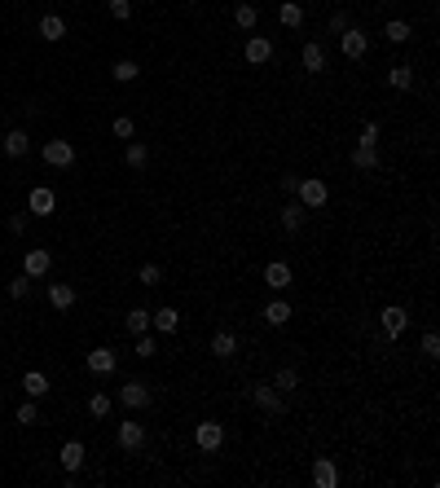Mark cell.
<instances>
[{"instance_id": "cell-1", "label": "cell", "mask_w": 440, "mask_h": 488, "mask_svg": "<svg viewBox=\"0 0 440 488\" xmlns=\"http://www.w3.org/2000/svg\"><path fill=\"white\" fill-rule=\"evenodd\" d=\"M119 405H124V409H150V400H154V392H150V383H145V379H128L124 387H119V396H115Z\"/></svg>"}, {"instance_id": "cell-2", "label": "cell", "mask_w": 440, "mask_h": 488, "mask_svg": "<svg viewBox=\"0 0 440 488\" xmlns=\"http://www.w3.org/2000/svg\"><path fill=\"white\" fill-rule=\"evenodd\" d=\"M295 198H300L308 211H317V207H326V198H331V185H326L321 176H304V181L295 185Z\"/></svg>"}, {"instance_id": "cell-3", "label": "cell", "mask_w": 440, "mask_h": 488, "mask_svg": "<svg viewBox=\"0 0 440 488\" xmlns=\"http://www.w3.org/2000/svg\"><path fill=\"white\" fill-rule=\"evenodd\" d=\"M40 154H44L48 168H62V172L75 168V145H71V141H62V137H58V141H44V150H40Z\"/></svg>"}, {"instance_id": "cell-4", "label": "cell", "mask_w": 440, "mask_h": 488, "mask_svg": "<svg viewBox=\"0 0 440 488\" xmlns=\"http://www.w3.org/2000/svg\"><path fill=\"white\" fill-rule=\"evenodd\" d=\"M379 321H383V334L387 339H401L405 330H410V313H405L401 304H387L383 313H379Z\"/></svg>"}, {"instance_id": "cell-5", "label": "cell", "mask_w": 440, "mask_h": 488, "mask_svg": "<svg viewBox=\"0 0 440 488\" xmlns=\"http://www.w3.org/2000/svg\"><path fill=\"white\" fill-rule=\"evenodd\" d=\"M251 400H255V409H265V414H282V392L273 383H251Z\"/></svg>"}, {"instance_id": "cell-6", "label": "cell", "mask_w": 440, "mask_h": 488, "mask_svg": "<svg viewBox=\"0 0 440 488\" xmlns=\"http://www.w3.org/2000/svg\"><path fill=\"white\" fill-rule=\"evenodd\" d=\"M194 445H199L203 453H216L225 445V427L220 422H199V427H194Z\"/></svg>"}, {"instance_id": "cell-7", "label": "cell", "mask_w": 440, "mask_h": 488, "mask_svg": "<svg viewBox=\"0 0 440 488\" xmlns=\"http://www.w3.org/2000/svg\"><path fill=\"white\" fill-rule=\"evenodd\" d=\"M339 44H344V57H348V62H361L366 48H370V36H366L361 27H348L344 36H339Z\"/></svg>"}, {"instance_id": "cell-8", "label": "cell", "mask_w": 440, "mask_h": 488, "mask_svg": "<svg viewBox=\"0 0 440 488\" xmlns=\"http://www.w3.org/2000/svg\"><path fill=\"white\" fill-rule=\"evenodd\" d=\"M115 440H119V449H124V453H137V449H145V427H141V422H133V418H128V422H119Z\"/></svg>"}, {"instance_id": "cell-9", "label": "cell", "mask_w": 440, "mask_h": 488, "mask_svg": "<svg viewBox=\"0 0 440 488\" xmlns=\"http://www.w3.org/2000/svg\"><path fill=\"white\" fill-rule=\"evenodd\" d=\"M48 269H53V255H48L44 247H31V251L22 255V273H27V278H44Z\"/></svg>"}, {"instance_id": "cell-10", "label": "cell", "mask_w": 440, "mask_h": 488, "mask_svg": "<svg viewBox=\"0 0 440 488\" xmlns=\"http://www.w3.org/2000/svg\"><path fill=\"white\" fill-rule=\"evenodd\" d=\"M53 207H58V198H53V189H44V185H36L27 194V211L31 216H53Z\"/></svg>"}, {"instance_id": "cell-11", "label": "cell", "mask_w": 440, "mask_h": 488, "mask_svg": "<svg viewBox=\"0 0 440 488\" xmlns=\"http://www.w3.org/2000/svg\"><path fill=\"white\" fill-rule=\"evenodd\" d=\"M84 365L97 374V379H106V374H115V370H119V356L110 352V348H97V352H88V361H84Z\"/></svg>"}, {"instance_id": "cell-12", "label": "cell", "mask_w": 440, "mask_h": 488, "mask_svg": "<svg viewBox=\"0 0 440 488\" xmlns=\"http://www.w3.org/2000/svg\"><path fill=\"white\" fill-rule=\"evenodd\" d=\"M150 325H154L159 334H176V330H181V313L163 304V308H154V313H150Z\"/></svg>"}, {"instance_id": "cell-13", "label": "cell", "mask_w": 440, "mask_h": 488, "mask_svg": "<svg viewBox=\"0 0 440 488\" xmlns=\"http://www.w3.org/2000/svg\"><path fill=\"white\" fill-rule=\"evenodd\" d=\"M278 220H282V229H286V233H300V229H304V220H308V207H304V203H286V207L278 211Z\"/></svg>"}, {"instance_id": "cell-14", "label": "cell", "mask_w": 440, "mask_h": 488, "mask_svg": "<svg viewBox=\"0 0 440 488\" xmlns=\"http://www.w3.org/2000/svg\"><path fill=\"white\" fill-rule=\"evenodd\" d=\"M40 40H48V44L67 40V18H62V13H44L40 18Z\"/></svg>"}, {"instance_id": "cell-15", "label": "cell", "mask_w": 440, "mask_h": 488, "mask_svg": "<svg viewBox=\"0 0 440 488\" xmlns=\"http://www.w3.org/2000/svg\"><path fill=\"white\" fill-rule=\"evenodd\" d=\"M265 286H269V290H286V286H291V264H286V259H273V264H265Z\"/></svg>"}, {"instance_id": "cell-16", "label": "cell", "mask_w": 440, "mask_h": 488, "mask_svg": "<svg viewBox=\"0 0 440 488\" xmlns=\"http://www.w3.org/2000/svg\"><path fill=\"white\" fill-rule=\"evenodd\" d=\"M211 356H220V361L238 356V334L234 330H216V334H211Z\"/></svg>"}, {"instance_id": "cell-17", "label": "cell", "mask_w": 440, "mask_h": 488, "mask_svg": "<svg viewBox=\"0 0 440 488\" xmlns=\"http://www.w3.org/2000/svg\"><path fill=\"white\" fill-rule=\"evenodd\" d=\"M300 62H304V71H308V75H321V71H326V48H321L317 40H308V44H304V53H300Z\"/></svg>"}, {"instance_id": "cell-18", "label": "cell", "mask_w": 440, "mask_h": 488, "mask_svg": "<svg viewBox=\"0 0 440 488\" xmlns=\"http://www.w3.org/2000/svg\"><path fill=\"white\" fill-rule=\"evenodd\" d=\"M48 304H53L58 313L75 308V286H71V282H53V286H48Z\"/></svg>"}, {"instance_id": "cell-19", "label": "cell", "mask_w": 440, "mask_h": 488, "mask_svg": "<svg viewBox=\"0 0 440 488\" xmlns=\"http://www.w3.org/2000/svg\"><path fill=\"white\" fill-rule=\"evenodd\" d=\"M313 484H317V488H335V484H339V466H335L331 458H317V462H313Z\"/></svg>"}, {"instance_id": "cell-20", "label": "cell", "mask_w": 440, "mask_h": 488, "mask_svg": "<svg viewBox=\"0 0 440 488\" xmlns=\"http://www.w3.org/2000/svg\"><path fill=\"white\" fill-rule=\"evenodd\" d=\"M242 53H247V62H251V67H265V62L273 57V44H269L265 36H251V40H247V48H242Z\"/></svg>"}, {"instance_id": "cell-21", "label": "cell", "mask_w": 440, "mask_h": 488, "mask_svg": "<svg viewBox=\"0 0 440 488\" xmlns=\"http://www.w3.org/2000/svg\"><path fill=\"white\" fill-rule=\"evenodd\" d=\"M352 168L356 172H379V145H356L352 150Z\"/></svg>"}, {"instance_id": "cell-22", "label": "cell", "mask_w": 440, "mask_h": 488, "mask_svg": "<svg viewBox=\"0 0 440 488\" xmlns=\"http://www.w3.org/2000/svg\"><path fill=\"white\" fill-rule=\"evenodd\" d=\"M124 163H128L133 172H141L145 163H150V150H145V141H137V137L128 141V145H124Z\"/></svg>"}, {"instance_id": "cell-23", "label": "cell", "mask_w": 440, "mask_h": 488, "mask_svg": "<svg viewBox=\"0 0 440 488\" xmlns=\"http://www.w3.org/2000/svg\"><path fill=\"white\" fill-rule=\"evenodd\" d=\"M260 317H265L269 325H286V321H291V304H286V299H269Z\"/></svg>"}, {"instance_id": "cell-24", "label": "cell", "mask_w": 440, "mask_h": 488, "mask_svg": "<svg viewBox=\"0 0 440 488\" xmlns=\"http://www.w3.org/2000/svg\"><path fill=\"white\" fill-rule=\"evenodd\" d=\"M383 36L392 40V44H410V40H414V27L405 22V18H392V22L383 27Z\"/></svg>"}, {"instance_id": "cell-25", "label": "cell", "mask_w": 440, "mask_h": 488, "mask_svg": "<svg viewBox=\"0 0 440 488\" xmlns=\"http://www.w3.org/2000/svg\"><path fill=\"white\" fill-rule=\"evenodd\" d=\"M234 22H238L242 31H251V27L260 22V9H255V5H247V0H238V5H234Z\"/></svg>"}, {"instance_id": "cell-26", "label": "cell", "mask_w": 440, "mask_h": 488, "mask_svg": "<svg viewBox=\"0 0 440 488\" xmlns=\"http://www.w3.org/2000/svg\"><path fill=\"white\" fill-rule=\"evenodd\" d=\"M0 145H5V154H9V158H22L31 141H27V133H22V128H13V133H9L5 141H0Z\"/></svg>"}, {"instance_id": "cell-27", "label": "cell", "mask_w": 440, "mask_h": 488, "mask_svg": "<svg viewBox=\"0 0 440 488\" xmlns=\"http://www.w3.org/2000/svg\"><path fill=\"white\" fill-rule=\"evenodd\" d=\"M62 466H67V470H79V466H84V445H79V440H67V445H62Z\"/></svg>"}, {"instance_id": "cell-28", "label": "cell", "mask_w": 440, "mask_h": 488, "mask_svg": "<svg viewBox=\"0 0 440 488\" xmlns=\"http://www.w3.org/2000/svg\"><path fill=\"white\" fill-rule=\"evenodd\" d=\"M110 75H115V79H119V84H133V79L141 75V67H137V62H133V57H119V62H115V67H110Z\"/></svg>"}, {"instance_id": "cell-29", "label": "cell", "mask_w": 440, "mask_h": 488, "mask_svg": "<svg viewBox=\"0 0 440 488\" xmlns=\"http://www.w3.org/2000/svg\"><path fill=\"white\" fill-rule=\"evenodd\" d=\"M278 18H282V27H291V31H295V27H304V5H295V0H286V5L278 9Z\"/></svg>"}, {"instance_id": "cell-30", "label": "cell", "mask_w": 440, "mask_h": 488, "mask_svg": "<svg viewBox=\"0 0 440 488\" xmlns=\"http://www.w3.org/2000/svg\"><path fill=\"white\" fill-rule=\"evenodd\" d=\"M387 84L401 88V93H410L414 88V67H392V71H387Z\"/></svg>"}, {"instance_id": "cell-31", "label": "cell", "mask_w": 440, "mask_h": 488, "mask_svg": "<svg viewBox=\"0 0 440 488\" xmlns=\"http://www.w3.org/2000/svg\"><path fill=\"white\" fill-rule=\"evenodd\" d=\"M273 387H278V392H295V387H300V370L282 365L278 374H273Z\"/></svg>"}, {"instance_id": "cell-32", "label": "cell", "mask_w": 440, "mask_h": 488, "mask_svg": "<svg viewBox=\"0 0 440 488\" xmlns=\"http://www.w3.org/2000/svg\"><path fill=\"white\" fill-rule=\"evenodd\" d=\"M124 325H128V334H145L150 330V313H145V308H133V313L124 317Z\"/></svg>"}, {"instance_id": "cell-33", "label": "cell", "mask_w": 440, "mask_h": 488, "mask_svg": "<svg viewBox=\"0 0 440 488\" xmlns=\"http://www.w3.org/2000/svg\"><path fill=\"white\" fill-rule=\"evenodd\" d=\"M22 387H27V396H44L48 392V379H44L40 370H27L22 374Z\"/></svg>"}, {"instance_id": "cell-34", "label": "cell", "mask_w": 440, "mask_h": 488, "mask_svg": "<svg viewBox=\"0 0 440 488\" xmlns=\"http://www.w3.org/2000/svg\"><path fill=\"white\" fill-rule=\"evenodd\" d=\"M13 418H18V422H22V427H31V422H40V409H36V396H27V400L18 405V414H13Z\"/></svg>"}, {"instance_id": "cell-35", "label": "cell", "mask_w": 440, "mask_h": 488, "mask_svg": "<svg viewBox=\"0 0 440 488\" xmlns=\"http://www.w3.org/2000/svg\"><path fill=\"white\" fill-rule=\"evenodd\" d=\"M110 405H115V400H110L106 392H93V396H88V414H93V418H106Z\"/></svg>"}, {"instance_id": "cell-36", "label": "cell", "mask_w": 440, "mask_h": 488, "mask_svg": "<svg viewBox=\"0 0 440 488\" xmlns=\"http://www.w3.org/2000/svg\"><path fill=\"white\" fill-rule=\"evenodd\" d=\"M154 352H159V339L154 334H137V356H141V361H150Z\"/></svg>"}, {"instance_id": "cell-37", "label": "cell", "mask_w": 440, "mask_h": 488, "mask_svg": "<svg viewBox=\"0 0 440 488\" xmlns=\"http://www.w3.org/2000/svg\"><path fill=\"white\" fill-rule=\"evenodd\" d=\"M137 282H141V286H159V282H163V269H159V264H141Z\"/></svg>"}, {"instance_id": "cell-38", "label": "cell", "mask_w": 440, "mask_h": 488, "mask_svg": "<svg viewBox=\"0 0 440 488\" xmlns=\"http://www.w3.org/2000/svg\"><path fill=\"white\" fill-rule=\"evenodd\" d=\"M110 18L128 22V18H133V0H110Z\"/></svg>"}, {"instance_id": "cell-39", "label": "cell", "mask_w": 440, "mask_h": 488, "mask_svg": "<svg viewBox=\"0 0 440 488\" xmlns=\"http://www.w3.org/2000/svg\"><path fill=\"white\" fill-rule=\"evenodd\" d=\"M27 295H31V282H27V273H22V278L9 282V299H27Z\"/></svg>"}, {"instance_id": "cell-40", "label": "cell", "mask_w": 440, "mask_h": 488, "mask_svg": "<svg viewBox=\"0 0 440 488\" xmlns=\"http://www.w3.org/2000/svg\"><path fill=\"white\" fill-rule=\"evenodd\" d=\"M422 356H427V361H436V356H440V339H436V330L422 334Z\"/></svg>"}, {"instance_id": "cell-41", "label": "cell", "mask_w": 440, "mask_h": 488, "mask_svg": "<svg viewBox=\"0 0 440 488\" xmlns=\"http://www.w3.org/2000/svg\"><path fill=\"white\" fill-rule=\"evenodd\" d=\"M133 133H137V128H133V119H128V115H119V119H115V137H119V141H133Z\"/></svg>"}, {"instance_id": "cell-42", "label": "cell", "mask_w": 440, "mask_h": 488, "mask_svg": "<svg viewBox=\"0 0 440 488\" xmlns=\"http://www.w3.org/2000/svg\"><path fill=\"white\" fill-rule=\"evenodd\" d=\"M348 27H352V18H348V13H331V36H344Z\"/></svg>"}, {"instance_id": "cell-43", "label": "cell", "mask_w": 440, "mask_h": 488, "mask_svg": "<svg viewBox=\"0 0 440 488\" xmlns=\"http://www.w3.org/2000/svg\"><path fill=\"white\" fill-rule=\"evenodd\" d=\"M356 145H379V123H374V119L361 128V141H356Z\"/></svg>"}, {"instance_id": "cell-44", "label": "cell", "mask_w": 440, "mask_h": 488, "mask_svg": "<svg viewBox=\"0 0 440 488\" xmlns=\"http://www.w3.org/2000/svg\"><path fill=\"white\" fill-rule=\"evenodd\" d=\"M9 233H27V211H13L9 216Z\"/></svg>"}, {"instance_id": "cell-45", "label": "cell", "mask_w": 440, "mask_h": 488, "mask_svg": "<svg viewBox=\"0 0 440 488\" xmlns=\"http://www.w3.org/2000/svg\"><path fill=\"white\" fill-rule=\"evenodd\" d=\"M278 185H282V194H295V185H300V176H291V172H286V176H282V181H278Z\"/></svg>"}]
</instances>
